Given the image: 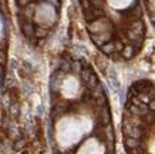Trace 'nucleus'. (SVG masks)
Here are the masks:
<instances>
[{"label": "nucleus", "mask_w": 155, "mask_h": 154, "mask_svg": "<svg viewBox=\"0 0 155 154\" xmlns=\"http://www.w3.org/2000/svg\"><path fill=\"white\" fill-rule=\"evenodd\" d=\"M13 84H14L13 79H12V77H7V81H6V86H7V87H10V86H13Z\"/></svg>", "instance_id": "20e7f679"}, {"label": "nucleus", "mask_w": 155, "mask_h": 154, "mask_svg": "<svg viewBox=\"0 0 155 154\" xmlns=\"http://www.w3.org/2000/svg\"><path fill=\"white\" fill-rule=\"evenodd\" d=\"M24 144H26V141H24V140H19L17 143H16V144H14V149H16V150H20Z\"/></svg>", "instance_id": "f03ea898"}, {"label": "nucleus", "mask_w": 155, "mask_h": 154, "mask_svg": "<svg viewBox=\"0 0 155 154\" xmlns=\"http://www.w3.org/2000/svg\"><path fill=\"white\" fill-rule=\"evenodd\" d=\"M16 2H17V5H19L20 7H26L27 5L31 3V0H16Z\"/></svg>", "instance_id": "f257e3e1"}, {"label": "nucleus", "mask_w": 155, "mask_h": 154, "mask_svg": "<svg viewBox=\"0 0 155 154\" xmlns=\"http://www.w3.org/2000/svg\"><path fill=\"white\" fill-rule=\"evenodd\" d=\"M17 111H19V106H17V104H13V106H12V108H10V113L14 116Z\"/></svg>", "instance_id": "7ed1b4c3"}]
</instances>
